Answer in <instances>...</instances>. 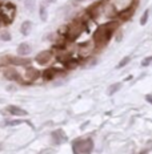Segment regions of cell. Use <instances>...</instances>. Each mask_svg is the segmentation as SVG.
<instances>
[{
	"mask_svg": "<svg viewBox=\"0 0 152 154\" xmlns=\"http://www.w3.org/2000/svg\"><path fill=\"white\" fill-rule=\"evenodd\" d=\"M119 27V23L115 20H109L105 24H102L98 27V29L93 32V41L96 44V49H102L103 47H105L108 44V41L111 40L112 35L115 33L116 28Z\"/></svg>",
	"mask_w": 152,
	"mask_h": 154,
	"instance_id": "1",
	"label": "cell"
},
{
	"mask_svg": "<svg viewBox=\"0 0 152 154\" xmlns=\"http://www.w3.org/2000/svg\"><path fill=\"white\" fill-rule=\"evenodd\" d=\"M15 15H16V7L14 4H5L3 7H0V23L7 25V24H11L15 19Z\"/></svg>",
	"mask_w": 152,
	"mask_h": 154,
	"instance_id": "2",
	"label": "cell"
},
{
	"mask_svg": "<svg viewBox=\"0 0 152 154\" xmlns=\"http://www.w3.org/2000/svg\"><path fill=\"white\" fill-rule=\"evenodd\" d=\"M92 149H93V142L91 138L76 140L72 145L73 154H91Z\"/></svg>",
	"mask_w": 152,
	"mask_h": 154,
	"instance_id": "3",
	"label": "cell"
},
{
	"mask_svg": "<svg viewBox=\"0 0 152 154\" xmlns=\"http://www.w3.org/2000/svg\"><path fill=\"white\" fill-rule=\"evenodd\" d=\"M60 75H64V70L60 69V68H56V66L48 68V69H46L43 73H41L44 81H51V80H53L56 76H60Z\"/></svg>",
	"mask_w": 152,
	"mask_h": 154,
	"instance_id": "4",
	"label": "cell"
},
{
	"mask_svg": "<svg viewBox=\"0 0 152 154\" xmlns=\"http://www.w3.org/2000/svg\"><path fill=\"white\" fill-rule=\"evenodd\" d=\"M53 59V51L48 49V51H43L39 54H36V63L40 65H47L48 63H51V60Z\"/></svg>",
	"mask_w": 152,
	"mask_h": 154,
	"instance_id": "5",
	"label": "cell"
},
{
	"mask_svg": "<svg viewBox=\"0 0 152 154\" xmlns=\"http://www.w3.org/2000/svg\"><path fill=\"white\" fill-rule=\"evenodd\" d=\"M96 48V44H95V41L93 40H88V41H86L84 44H82L77 49H79V53L82 54L83 57H87V56H89L92 52H93V49Z\"/></svg>",
	"mask_w": 152,
	"mask_h": 154,
	"instance_id": "6",
	"label": "cell"
},
{
	"mask_svg": "<svg viewBox=\"0 0 152 154\" xmlns=\"http://www.w3.org/2000/svg\"><path fill=\"white\" fill-rule=\"evenodd\" d=\"M3 75H4V77L8 79L9 81H18V82H23V84H25L23 76L19 75V72H16L14 68H5L4 72H3Z\"/></svg>",
	"mask_w": 152,
	"mask_h": 154,
	"instance_id": "7",
	"label": "cell"
},
{
	"mask_svg": "<svg viewBox=\"0 0 152 154\" xmlns=\"http://www.w3.org/2000/svg\"><path fill=\"white\" fill-rule=\"evenodd\" d=\"M39 77H40V72L36 69H34V68H27L24 70V73H23V79H24V82L25 84H28V82H34L35 80H37Z\"/></svg>",
	"mask_w": 152,
	"mask_h": 154,
	"instance_id": "8",
	"label": "cell"
},
{
	"mask_svg": "<svg viewBox=\"0 0 152 154\" xmlns=\"http://www.w3.org/2000/svg\"><path fill=\"white\" fill-rule=\"evenodd\" d=\"M136 4H137V3H136ZM136 4L131 5V7H128L127 9H123V11H120L118 14V16H116V19H119L120 21L129 20V19L132 17V15H134V12H135V7H136Z\"/></svg>",
	"mask_w": 152,
	"mask_h": 154,
	"instance_id": "9",
	"label": "cell"
},
{
	"mask_svg": "<svg viewBox=\"0 0 152 154\" xmlns=\"http://www.w3.org/2000/svg\"><path fill=\"white\" fill-rule=\"evenodd\" d=\"M51 137H52V140H53V143H55V145H60V143H63V142H66V141H67V136H66V133H64V131L61 130V129L55 130Z\"/></svg>",
	"mask_w": 152,
	"mask_h": 154,
	"instance_id": "10",
	"label": "cell"
},
{
	"mask_svg": "<svg viewBox=\"0 0 152 154\" xmlns=\"http://www.w3.org/2000/svg\"><path fill=\"white\" fill-rule=\"evenodd\" d=\"M7 112H9V114H12V116H18V117H24V116H27V112H25L24 109L15 106V105H8Z\"/></svg>",
	"mask_w": 152,
	"mask_h": 154,
	"instance_id": "11",
	"label": "cell"
},
{
	"mask_svg": "<svg viewBox=\"0 0 152 154\" xmlns=\"http://www.w3.org/2000/svg\"><path fill=\"white\" fill-rule=\"evenodd\" d=\"M9 63L12 65H19V66H27L31 64V60L28 59H20V57H14V56H9Z\"/></svg>",
	"mask_w": 152,
	"mask_h": 154,
	"instance_id": "12",
	"label": "cell"
},
{
	"mask_svg": "<svg viewBox=\"0 0 152 154\" xmlns=\"http://www.w3.org/2000/svg\"><path fill=\"white\" fill-rule=\"evenodd\" d=\"M18 52L20 56H27V54L31 53V45L28 43H21L19 44L18 47Z\"/></svg>",
	"mask_w": 152,
	"mask_h": 154,
	"instance_id": "13",
	"label": "cell"
},
{
	"mask_svg": "<svg viewBox=\"0 0 152 154\" xmlns=\"http://www.w3.org/2000/svg\"><path fill=\"white\" fill-rule=\"evenodd\" d=\"M31 27H32L31 21H24V23L21 24V27H20L21 35H24V36H28V35H30V32H31Z\"/></svg>",
	"mask_w": 152,
	"mask_h": 154,
	"instance_id": "14",
	"label": "cell"
},
{
	"mask_svg": "<svg viewBox=\"0 0 152 154\" xmlns=\"http://www.w3.org/2000/svg\"><path fill=\"white\" fill-rule=\"evenodd\" d=\"M64 64V66H66L67 69H75L77 65H79V60H76V59H70V60H67L66 63H63Z\"/></svg>",
	"mask_w": 152,
	"mask_h": 154,
	"instance_id": "15",
	"label": "cell"
},
{
	"mask_svg": "<svg viewBox=\"0 0 152 154\" xmlns=\"http://www.w3.org/2000/svg\"><path fill=\"white\" fill-rule=\"evenodd\" d=\"M120 88H121V82H116V84H112L111 86H109L107 93H108V96H112V94H115L116 92L120 91Z\"/></svg>",
	"mask_w": 152,
	"mask_h": 154,
	"instance_id": "16",
	"label": "cell"
},
{
	"mask_svg": "<svg viewBox=\"0 0 152 154\" xmlns=\"http://www.w3.org/2000/svg\"><path fill=\"white\" fill-rule=\"evenodd\" d=\"M39 15H40V19H41L43 21L47 20V17H48V15H47V8L44 7V5H40V8H39Z\"/></svg>",
	"mask_w": 152,
	"mask_h": 154,
	"instance_id": "17",
	"label": "cell"
},
{
	"mask_svg": "<svg viewBox=\"0 0 152 154\" xmlns=\"http://www.w3.org/2000/svg\"><path fill=\"white\" fill-rule=\"evenodd\" d=\"M0 40L2 41H9L11 40V35H9V32H7V31L2 32V33H0Z\"/></svg>",
	"mask_w": 152,
	"mask_h": 154,
	"instance_id": "18",
	"label": "cell"
},
{
	"mask_svg": "<svg viewBox=\"0 0 152 154\" xmlns=\"http://www.w3.org/2000/svg\"><path fill=\"white\" fill-rule=\"evenodd\" d=\"M148 16H150V11H144V14H143V16H141V19H140V24L141 25H145L147 24V21H148Z\"/></svg>",
	"mask_w": 152,
	"mask_h": 154,
	"instance_id": "19",
	"label": "cell"
},
{
	"mask_svg": "<svg viewBox=\"0 0 152 154\" xmlns=\"http://www.w3.org/2000/svg\"><path fill=\"white\" fill-rule=\"evenodd\" d=\"M129 60H131V57H129V56H125L124 59H121V61L118 64V68H123V66H125V65H127V64L129 63Z\"/></svg>",
	"mask_w": 152,
	"mask_h": 154,
	"instance_id": "20",
	"label": "cell"
},
{
	"mask_svg": "<svg viewBox=\"0 0 152 154\" xmlns=\"http://www.w3.org/2000/svg\"><path fill=\"white\" fill-rule=\"evenodd\" d=\"M24 4L28 9H32L35 7V0H24Z\"/></svg>",
	"mask_w": 152,
	"mask_h": 154,
	"instance_id": "21",
	"label": "cell"
},
{
	"mask_svg": "<svg viewBox=\"0 0 152 154\" xmlns=\"http://www.w3.org/2000/svg\"><path fill=\"white\" fill-rule=\"evenodd\" d=\"M151 61H152V56L145 57V59L143 60V63H141V65H143V66H147V65H150V64H151Z\"/></svg>",
	"mask_w": 152,
	"mask_h": 154,
	"instance_id": "22",
	"label": "cell"
},
{
	"mask_svg": "<svg viewBox=\"0 0 152 154\" xmlns=\"http://www.w3.org/2000/svg\"><path fill=\"white\" fill-rule=\"evenodd\" d=\"M23 121H20V120H15V121H7V125H19V124H21Z\"/></svg>",
	"mask_w": 152,
	"mask_h": 154,
	"instance_id": "23",
	"label": "cell"
},
{
	"mask_svg": "<svg viewBox=\"0 0 152 154\" xmlns=\"http://www.w3.org/2000/svg\"><path fill=\"white\" fill-rule=\"evenodd\" d=\"M145 100H147V102L152 104V94H147V96H145Z\"/></svg>",
	"mask_w": 152,
	"mask_h": 154,
	"instance_id": "24",
	"label": "cell"
},
{
	"mask_svg": "<svg viewBox=\"0 0 152 154\" xmlns=\"http://www.w3.org/2000/svg\"><path fill=\"white\" fill-rule=\"evenodd\" d=\"M72 3H82V2H86V0H71Z\"/></svg>",
	"mask_w": 152,
	"mask_h": 154,
	"instance_id": "25",
	"label": "cell"
},
{
	"mask_svg": "<svg viewBox=\"0 0 152 154\" xmlns=\"http://www.w3.org/2000/svg\"><path fill=\"white\" fill-rule=\"evenodd\" d=\"M46 2H47V3H50V4H51V3H56L57 0H46Z\"/></svg>",
	"mask_w": 152,
	"mask_h": 154,
	"instance_id": "26",
	"label": "cell"
},
{
	"mask_svg": "<svg viewBox=\"0 0 152 154\" xmlns=\"http://www.w3.org/2000/svg\"><path fill=\"white\" fill-rule=\"evenodd\" d=\"M140 154H148V152H147V150H143V152H141Z\"/></svg>",
	"mask_w": 152,
	"mask_h": 154,
	"instance_id": "27",
	"label": "cell"
}]
</instances>
